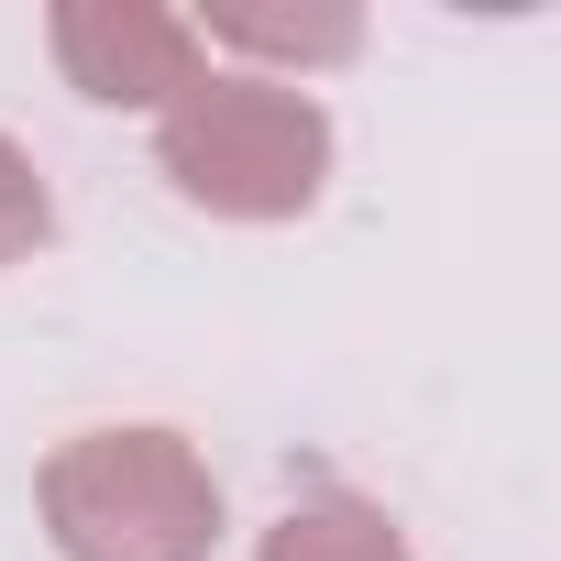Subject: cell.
I'll list each match as a JSON object with an SVG mask.
<instances>
[{"label":"cell","instance_id":"obj_1","mask_svg":"<svg viewBox=\"0 0 561 561\" xmlns=\"http://www.w3.org/2000/svg\"><path fill=\"white\" fill-rule=\"evenodd\" d=\"M45 539L67 561H209L220 550V473L187 430H78L34 473Z\"/></svg>","mask_w":561,"mask_h":561},{"label":"cell","instance_id":"obj_2","mask_svg":"<svg viewBox=\"0 0 561 561\" xmlns=\"http://www.w3.org/2000/svg\"><path fill=\"white\" fill-rule=\"evenodd\" d=\"M154 165L209 220H309L331 187V111L287 78H198L154 111Z\"/></svg>","mask_w":561,"mask_h":561},{"label":"cell","instance_id":"obj_3","mask_svg":"<svg viewBox=\"0 0 561 561\" xmlns=\"http://www.w3.org/2000/svg\"><path fill=\"white\" fill-rule=\"evenodd\" d=\"M45 45H56L67 89L100 100V111H176L209 78L187 12H165V0H56Z\"/></svg>","mask_w":561,"mask_h":561},{"label":"cell","instance_id":"obj_4","mask_svg":"<svg viewBox=\"0 0 561 561\" xmlns=\"http://www.w3.org/2000/svg\"><path fill=\"white\" fill-rule=\"evenodd\" d=\"M198 45H231V56H275V67H342L364 45V12H264V0H209L187 23Z\"/></svg>","mask_w":561,"mask_h":561},{"label":"cell","instance_id":"obj_5","mask_svg":"<svg viewBox=\"0 0 561 561\" xmlns=\"http://www.w3.org/2000/svg\"><path fill=\"white\" fill-rule=\"evenodd\" d=\"M253 561H419V550H408V528H397L386 506H364V495H309V506H287V517L264 528Z\"/></svg>","mask_w":561,"mask_h":561},{"label":"cell","instance_id":"obj_6","mask_svg":"<svg viewBox=\"0 0 561 561\" xmlns=\"http://www.w3.org/2000/svg\"><path fill=\"white\" fill-rule=\"evenodd\" d=\"M45 231H56V187H45V165L12 133H0V264H34Z\"/></svg>","mask_w":561,"mask_h":561}]
</instances>
